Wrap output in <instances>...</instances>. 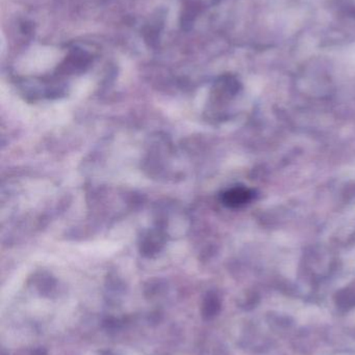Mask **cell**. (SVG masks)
Returning <instances> with one entry per match:
<instances>
[{"label": "cell", "instance_id": "obj_1", "mask_svg": "<svg viewBox=\"0 0 355 355\" xmlns=\"http://www.w3.org/2000/svg\"><path fill=\"white\" fill-rule=\"evenodd\" d=\"M252 198H254V192L251 190L244 187H236L225 192L223 194L222 200L226 206L236 208V207H241L247 204Z\"/></svg>", "mask_w": 355, "mask_h": 355}, {"label": "cell", "instance_id": "obj_2", "mask_svg": "<svg viewBox=\"0 0 355 355\" xmlns=\"http://www.w3.org/2000/svg\"><path fill=\"white\" fill-rule=\"evenodd\" d=\"M219 308H220V304L216 298H208L204 304V316L208 319L213 318L218 314Z\"/></svg>", "mask_w": 355, "mask_h": 355}, {"label": "cell", "instance_id": "obj_3", "mask_svg": "<svg viewBox=\"0 0 355 355\" xmlns=\"http://www.w3.org/2000/svg\"><path fill=\"white\" fill-rule=\"evenodd\" d=\"M337 355H355V352H344V354H339Z\"/></svg>", "mask_w": 355, "mask_h": 355}]
</instances>
